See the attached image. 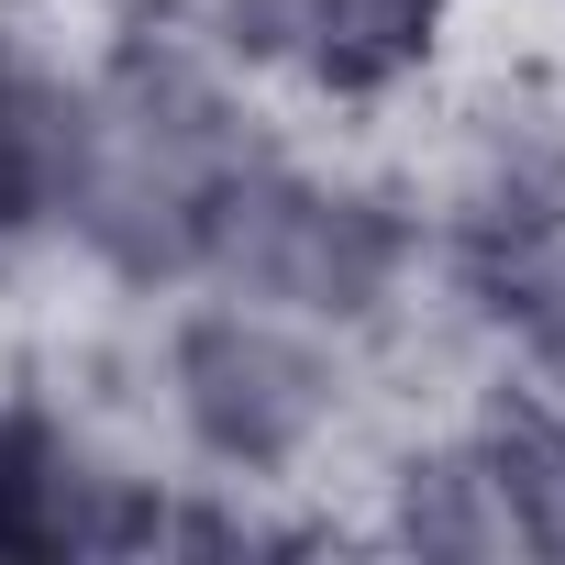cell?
Instances as JSON below:
<instances>
[{
    "label": "cell",
    "mask_w": 565,
    "mask_h": 565,
    "mask_svg": "<svg viewBox=\"0 0 565 565\" xmlns=\"http://www.w3.org/2000/svg\"><path fill=\"white\" fill-rule=\"evenodd\" d=\"M422 277H433L422 200L377 189V178H333V167H311L289 145L233 167L222 200H211V233H200V289L300 311L344 344H366Z\"/></svg>",
    "instance_id": "1"
},
{
    "label": "cell",
    "mask_w": 565,
    "mask_h": 565,
    "mask_svg": "<svg viewBox=\"0 0 565 565\" xmlns=\"http://www.w3.org/2000/svg\"><path fill=\"white\" fill-rule=\"evenodd\" d=\"M156 411L211 477H277L300 488L366 411V366L344 333L266 311L233 289H200L156 333Z\"/></svg>",
    "instance_id": "2"
},
{
    "label": "cell",
    "mask_w": 565,
    "mask_h": 565,
    "mask_svg": "<svg viewBox=\"0 0 565 565\" xmlns=\"http://www.w3.org/2000/svg\"><path fill=\"white\" fill-rule=\"evenodd\" d=\"M167 488L78 399L0 388V565H111L167 543Z\"/></svg>",
    "instance_id": "3"
},
{
    "label": "cell",
    "mask_w": 565,
    "mask_h": 565,
    "mask_svg": "<svg viewBox=\"0 0 565 565\" xmlns=\"http://www.w3.org/2000/svg\"><path fill=\"white\" fill-rule=\"evenodd\" d=\"M466 0H200V34L244 67L300 89L333 122H377L422 100L455 56Z\"/></svg>",
    "instance_id": "4"
},
{
    "label": "cell",
    "mask_w": 565,
    "mask_h": 565,
    "mask_svg": "<svg viewBox=\"0 0 565 565\" xmlns=\"http://www.w3.org/2000/svg\"><path fill=\"white\" fill-rule=\"evenodd\" d=\"M89 134H100L89 56H67L45 23H0V266L67 244V211L89 189Z\"/></svg>",
    "instance_id": "5"
},
{
    "label": "cell",
    "mask_w": 565,
    "mask_h": 565,
    "mask_svg": "<svg viewBox=\"0 0 565 565\" xmlns=\"http://www.w3.org/2000/svg\"><path fill=\"white\" fill-rule=\"evenodd\" d=\"M377 543H399V554H521L510 477H499V455L477 444L466 411L388 455V477H377Z\"/></svg>",
    "instance_id": "6"
},
{
    "label": "cell",
    "mask_w": 565,
    "mask_h": 565,
    "mask_svg": "<svg viewBox=\"0 0 565 565\" xmlns=\"http://www.w3.org/2000/svg\"><path fill=\"white\" fill-rule=\"evenodd\" d=\"M554 12H565V0H554Z\"/></svg>",
    "instance_id": "7"
}]
</instances>
